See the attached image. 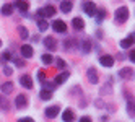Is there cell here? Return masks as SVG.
<instances>
[{"mask_svg":"<svg viewBox=\"0 0 135 122\" xmlns=\"http://www.w3.org/2000/svg\"><path fill=\"white\" fill-rule=\"evenodd\" d=\"M83 10H85V13L88 16H94L96 12H98V8H96V5L93 2H85L83 3Z\"/></svg>","mask_w":135,"mask_h":122,"instance_id":"cell-3","label":"cell"},{"mask_svg":"<svg viewBox=\"0 0 135 122\" xmlns=\"http://www.w3.org/2000/svg\"><path fill=\"white\" fill-rule=\"evenodd\" d=\"M80 46H81V51H83L85 54H88V52L91 51V42H90V39H85Z\"/></svg>","mask_w":135,"mask_h":122,"instance_id":"cell-21","label":"cell"},{"mask_svg":"<svg viewBox=\"0 0 135 122\" xmlns=\"http://www.w3.org/2000/svg\"><path fill=\"white\" fill-rule=\"evenodd\" d=\"M127 20H129V8L127 7H119V10L115 12V21L125 23Z\"/></svg>","mask_w":135,"mask_h":122,"instance_id":"cell-2","label":"cell"},{"mask_svg":"<svg viewBox=\"0 0 135 122\" xmlns=\"http://www.w3.org/2000/svg\"><path fill=\"white\" fill-rule=\"evenodd\" d=\"M52 28H54V31H55V33H60V34L67 33V25H65L62 20H54Z\"/></svg>","mask_w":135,"mask_h":122,"instance_id":"cell-4","label":"cell"},{"mask_svg":"<svg viewBox=\"0 0 135 122\" xmlns=\"http://www.w3.org/2000/svg\"><path fill=\"white\" fill-rule=\"evenodd\" d=\"M80 122H91V119H90L88 116H85V117H81V119H80Z\"/></svg>","mask_w":135,"mask_h":122,"instance_id":"cell-36","label":"cell"},{"mask_svg":"<svg viewBox=\"0 0 135 122\" xmlns=\"http://www.w3.org/2000/svg\"><path fill=\"white\" fill-rule=\"evenodd\" d=\"M3 73L7 75V77H8V75H12V73H13V70H12V67H5V69H3Z\"/></svg>","mask_w":135,"mask_h":122,"instance_id":"cell-34","label":"cell"},{"mask_svg":"<svg viewBox=\"0 0 135 122\" xmlns=\"http://www.w3.org/2000/svg\"><path fill=\"white\" fill-rule=\"evenodd\" d=\"M37 78H39V81H44V78H46V72H44V70H37Z\"/></svg>","mask_w":135,"mask_h":122,"instance_id":"cell-30","label":"cell"},{"mask_svg":"<svg viewBox=\"0 0 135 122\" xmlns=\"http://www.w3.org/2000/svg\"><path fill=\"white\" fill-rule=\"evenodd\" d=\"M44 46H46L49 51H55V47H57V41L54 39L52 36H47L46 39H44Z\"/></svg>","mask_w":135,"mask_h":122,"instance_id":"cell-7","label":"cell"},{"mask_svg":"<svg viewBox=\"0 0 135 122\" xmlns=\"http://www.w3.org/2000/svg\"><path fill=\"white\" fill-rule=\"evenodd\" d=\"M99 64L103 65V67H112V65H114V59L111 57V55H101V57H99Z\"/></svg>","mask_w":135,"mask_h":122,"instance_id":"cell-9","label":"cell"},{"mask_svg":"<svg viewBox=\"0 0 135 122\" xmlns=\"http://www.w3.org/2000/svg\"><path fill=\"white\" fill-rule=\"evenodd\" d=\"M127 109H129V116H133V103H130V101H129Z\"/></svg>","mask_w":135,"mask_h":122,"instance_id":"cell-31","label":"cell"},{"mask_svg":"<svg viewBox=\"0 0 135 122\" xmlns=\"http://www.w3.org/2000/svg\"><path fill=\"white\" fill-rule=\"evenodd\" d=\"M52 59H54V57H52L51 54H42V55H41V60H42V62H44L46 65L52 64Z\"/></svg>","mask_w":135,"mask_h":122,"instance_id":"cell-25","label":"cell"},{"mask_svg":"<svg viewBox=\"0 0 135 122\" xmlns=\"http://www.w3.org/2000/svg\"><path fill=\"white\" fill-rule=\"evenodd\" d=\"M119 75H120L122 78L129 80V78H132V75H133V70H132V69H122V70L119 72Z\"/></svg>","mask_w":135,"mask_h":122,"instance_id":"cell-18","label":"cell"},{"mask_svg":"<svg viewBox=\"0 0 135 122\" xmlns=\"http://www.w3.org/2000/svg\"><path fill=\"white\" fill-rule=\"evenodd\" d=\"M33 54H34V51H33V47L30 44H25V46H21V55L25 59H30V57H33Z\"/></svg>","mask_w":135,"mask_h":122,"instance_id":"cell-6","label":"cell"},{"mask_svg":"<svg viewBox=\"0 0 135 122\" xmlns=\"http://www.w3.org/2000/svg\"><path fill=\"white\" fill-rule=\"evenodd\" d=\"M72 7H73L72 2H62V3H60V10H62L64 13H69V12H72Z\"/></svg>","mask_w":135,"mask_h":122,"instance_id":"cell-20","label":"cell"},{"mask_svg":"<svg viewBox=\"0 0 135 122\" xmlns=\"http://www.w3.org/2000/svg\"><path fill=\"white\" fill-rule=\"evenodd\" d=\"M130 46H133V34H130L129 37H125V39L120 41V47L122 49H129Z\"/></svg>","mask_w":135,"mask_h":122,"instance_id":"cell-14","label":"cell"},{"mask_svg":"<svg viewBox=\"0 0 135 122\" xmlns=\"http://www.w3.org/2000/svg\"><path fill=\"white\" fill-rule=\"evenodd\" d=\"M72 25H73L75 30H83V28H85V21L81 20V18H73Z\"/></svg>","mask_w":135,"mask_h":122,"instance_id":"cell-19","label":"cell"},{"mask_svg":"<svg viewBox=\"0 0 135 122\" xmlns=\"http://www.w3.org/2000/svg\"><path fill=\"white\" fill-rule=\"evenodd\" d=\"M55 64H57V67H59V69H64V67H65V62H64L62 59H57Z\"/></svg>","mask_w":135,"mask_h":122,"instance_id":"cell-32","label":"cell"},{"mask_svg":"<svg viewBox=\"0 0 135 122\" xmlns=\"http://www.w3.org/2000/svg\"><path fill=\"white\" fill-rule=\"evenodd\" d=\"M55 15V8L52 5H46L42 10H37V20H44V18H51Z\"/></svg>","mask_w":135,"mask_h":122,"instance_id":"cell-1","label":"cell"},{"mask_svg":"<svg viewBox=\"0 0 135 122\" xmlns=\"http://www.w3.org/2000/svg\"><path fill=\"white\" fill-rule=\"evenodd\" d=\"M37 28H39L41 31H46V30H47V23H46V20H37Z\"/></svg>","mask_w":135,"mask_h":122,"instance_id":"cell-27","label":"cell"},{"mask_svg":"<svg viewBox=\"0 0 135 122\" xmlns=\"http://www.w3.org/2000/svg\"><path fill=\"white\" fill-rule=\"evenodd\" d=\"M94 16H96V21H98V23H101V21L104 20V18H106V12H104V10H98Z\"/></svg>","mask_w":135,"mask_h":122,"instance_id":"cell-26","label":"cell"},{"mask_svg":"<svg viewBox=\"0 0 135 122\" xmlns=\"http://www.w3.org/2000/svg\"><path fill=\"white\" fill-rule=\"evenodd\" d=\"M73 44H75V41H72V39L65 41V42H64V46H65V51H72V49H73Z\"/></svg>","mask_w":135,"mask_h":122,"instance_id":"cell-28","label":"cell"},{"mask_svg":"<svg viewBox=\"0 0 135 122\" xmlns=\"http://www.w3.org/2000/svg\"><path fill=\"white\" fill-rule=\"evenodd\" d=\"M13 91V83L12 81H7V83H2L0 85V93H3V95H10Z\"/></svg>","mask_w":135,"mask_h":122,"instance_id":"cell-12","label":"cell"},{"mask_svg":"<svg viewBox=\"0 0 135 122\" xmlns=\"http://www.w3.org/2000/svg\"><path fill=\"white\" fill-rule=\"evenodd\" d=\"M18 122H34V119L33 117H21Z\"/></svg>","mask_w":135,"mask_h":122,"instance_id":"cell-35","label":"cell"},{"mask_svg":"<svg viewBox=\"0 0 135 122\" xmlns=\"http://www.w3.org/2000/svg\"><path fill=\"white\" fill-rule=\"evenodd\" d=\"M26 104H28V98H26L25 95H18V96L15 98V106H16V108L21 109V108H25Z\"/></svg>","mask_w":135,"mask_h":122,"instance_id":"cell-11","label":"cell"},{"mask_svg":"<svg viewBox=\"0 0 135 122\" xmlns=\"http://www.w3.org/2000/svg\"><path fill=\"white\" fill-rule=\"evenodd\" d=\"M18 33H20V37H21V39H26V37L30 36V31H28L25 26H18Z\"/></svg>","mask_w":135,"mask_h":122,"instance_id":"cell-23","label":"cell"},{"mask_svg":"<svg viewBox=\"0 0 135 122\" xmlns=\"http://www.w3.org/2000/svg\"><path fill=\"white\" fill-rule=\"evenodd\" d=\"M39 98H41L42 101H49V99L52 98V93H51V91H46V90H41V91H39Z\"/></svg>","mask_w":135,"mask_h":122,"instance_id":"cell-22","label":"cell"},{"mask_svg":"<svg viewBox=\"0 0 135 122\" xmlns=\"http://www.w3.org/2000/svg\"><path fill=\"white\" fill-rule=\"evenodd\" d=\"M86 77H88L90 83H93V85H96L98 83V73H96V69H88V72H86Z\"/></svg>","mask_w":135,"mask_h":122,"instance_id":"cell-10","label":"cell"},{"mask_svg":"<svg viewBox=\"0 0 135 122\" xmlns=\"http://www.w3.org/2000/svg\"><path fill=\"white\" fill-rule=\"evenodd\" d=\"M69 72H62L60 75H59V77H55V80H54V83H55V85H60V83H64L67 78H69Z\"/></svg>","mask_w":135,"mask_h":122,"instance_id":"cell-16","label":"cell"},{"mask_svg":"<svg viewBox=\"0 0 135 122\" xmlns=\"http://www.w3.org/2000/svg\"><path fill=\"white\" fill-rule=\"evenodd\" d=\"M13 57H12V54L10 52H8V51H5L2 55H0V60H12Z\"/></svg>","mask_w":135,"mask_h":122,"instance_id":"cell-29","label":"cell"},{"mask_svg":"<svg viewBox=\"0 0 135 122\" xmlns=\"http://www.w3.org/2000/svg\"><path fill=\"white\" fill-rule=\"evenodd\" d=\"M0 46H2V41H0Z\"/></svg>","mask_w":135,"mask_h":122,"instance_id":"cell-38","label":"cell"},{"mask_svg":"<svg viewBox=\"0 0 135 122\" xmlns=\"http://www.w3.org/2000/svg\"><path fill=\"white\" fill-rule=\"evenodd\" d=\"M129 59H130L132 62L135 60V52H133V49H132V52H130V55H129Z\"/></svg>","mask_w":135,"mask_h":122,"instance_id":"cell-37","label":"cell"},{"mask_svg":"<svg viewBox=\"0 0 135 122\" xmlns=\"http://www.w3.org/2000/svg\"><path fill=\"white\" fill-rule=\"evenodd\" d=\"M12 13H13V5H12V3H5V5L2 7V15L10 16Z\"/></svg>","mask_w":135,"mask_h":122,"instance_id":"cell-17","label":"cell"},{"mask_svg":"<svg viewBox=\"0 0 135 122\" xmlns=\"http://www.w3.org/2000/svg\"><path fill=\"white\" fill-rule=\"evenodd\" d=\"M12 60H15V64H16V65H18V67H23V65H25V62H23V60H21V59H16V57H13V59H12Z\"/></svg>","mask_w":135,"mask_h":122,"instance_id":"cell-33","label":"cell"},{"mask_svg":"<svg viewBox=\"0 0 135 122\" xmlns=\"http://www.w3.org/2000/svg\"><path fill=\"white\" fill-rule=\"evenodd\" d=\"M20 83H21V86H25L28 90L33 88V78L30 77V75H23V77L20 78Z\"/></svg>","mask_w":135,"mask_h":122,"instance_id":"cell-8","label":"cell"},{"mask_svg":"<svg viewBox=\"0 0 135 122\" xmlns=\"http://www.w3.org/2000/svg\"><path fill=\"white\" fill-rule=\"evenodd\" d=\"M44 114H46V117H49V119H54L57 114H59V106H49V108H46Z\"/></svg>","mask_w":135,"mask_h":122,"instance_id":"cell-5","label":"cell"},{"mask_svg":"<svg viewBox=\"0 0 135 122\" xmlns=\"http://www.w3.org/2000/svg\"><path fill=\"white\" fill-rule=\"evenodd\" d=\"M62 119H64V122H73V120H75L73 111H72V109H65L64 114H62Z\"/></svg>","mask_w":135,"mask_h":122,"instance_id":"cell-13","label":"cell"},{"mask_svg":"<svg viewBox=\"0 0 135 122\" xmlns=\"http://www.w3.org/2000/svg\"><path fill=\"white\" fill-rule=\"evenodd\" d=\"M0 109H2V111H8V109H10V104H8L7 98H2V96H0Z\"/></svg>","mask_w":135,"mask_h":122,"instance_id":"cell-24","label":"cell"},{"mask_svg":"<svg viewBox=\"0 0 135 122\" xmlns=\"http://www.w3.org/2000/svg\"><path fill=\"white\" fill-rule=\"evenodd\" d=\"M18 8V10H21V12H26L28 8H30V3L28 2H23V0H18V2H15V5H13V8Z\"/></svg>","mask_w":135,"mask_h":122,"instance_id":"cell-15","label":"cell"}]
</instances>
